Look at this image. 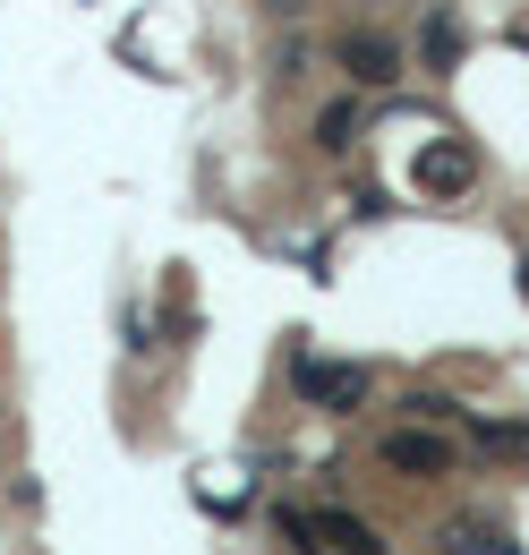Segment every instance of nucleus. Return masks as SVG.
<instances>
[{
  "label": "nucleus",
  "mask_w": 529,
  "mask_h": 555,
  "mask_svg": "<svg viewBox=\"0 0 529 555\" xmlns=\"http://www.w3.org/2000/svg\"><path fill=\"white\" fill-rule=\"evenodd\" d=\"M350 138H359V103H325V120H317V145H325V154H350Z\"/></svg>",
  "instance_id": "obj_8"
},
{
  "label": "nucleus",
  "mask_w": 529,
  "mask_h": 555,
  "mask_svg": "<svg viewBox=\"0 0 529 555\" xmlns=\"http://www.w3.org/2000/svg\"><path fill=\"white\" fill-rule=\"evenodd\" d=\"M308 530H317V539H333L341 555H385V539H376L367 521H350V513H308Z\"/></svg>",
  "instance_id": "obj_6"
},
{
  "label": "nucleus",
  "mask_w": 529,
  "mask_h": 555,
  "mask_svg": "<svg viewBox=\"0 0 529 555\" xmlns=\"http://www.w3.org/2000/svg\"><path fill=\"white\" fill-rule=\"evenodd\" d=\"M436 547H444V555H521V547H513V530H504V521H487V513L444 521V530H436Z\"/></svg>",
  "instance_id": "obj_5"
},
{
  "label": "nucleus",
  "mask_w": 529,
  "mask_h": 555,
  "mask_svg": "<svg viewBox=\"0 0 529 555\" xmlns=\"http://www.w3.org/2000/svg\"><path fill=\"white\" fill-rule=\"evenodd\" d=\"M453 462H462V453H453L427 418H410V427H393V436H385V470H401V479H444Z\"/></svg>",
  "instance_id": "obj_2"
},
{
  "label": "nucleus",
  "mask_w": 529,
  "mask_h": 555,
  "mask_svg": "<svg viewBox=\"0 0 529 555\" xmlns=\"http://www.w3.org/2000/svg\"><path fill=\"white\" fill-rule=\"evenodd\" d=\"M427 69H462V17L453 9L427 17Z\"/></svg>",
  "instance_id": "obj_7"
},
{
  "label": "nucleus",
  "mask_w": 529,
  "mask_h": 555,
  "mask_svg": "<svg viewBox=\"0 0 529 555\" xmlns=\"http://www.w3.org/2000/svg\"><path fill=\"white\" fill-rule=\"evenodd\" d=\"M299 402H317V411H359V402H367V367H325V359H299Z\"/></svg>",
  "instance_id": "obj_3"
},
{
  "label": "nucleus",
  "mask_w": 529,
  "mask_h": 555,
  "mask_svg": "<svg viewBox=\"0 0 529 555\" xmlns=\"http://www.w3.org/2000/svg\"><path fill=\"white\" fill-rule=\"evenodd\" d=\"M341 69H350V86H393L401 77V43L376 35V26H359V35H341Z\"/></svg>",
  "instance_id": "obj_4"
},
{
  "label": "nucleus",
  "mask_w": 529,
  "mask_h": 555,
  "mask_svg": "<svg viewBox=\"0 0 529 555\" xmlns=\"http://www.w3.org/2000/svg\"><path fill=\"white\" fill-rule=\"evenodd\" d=\"M478 444H487V453H529V427H487V418H478Z\"/></svg>",
  "instance_id": "obj_9"
},
{
  "label": "nucleus",
  "mask_w": 529,
  "mask_h": 555,
  "mask_svg": "<svg viewBox=\"0 0 529 555\" xmlns=\"http://www.w3.org/2000/svg\"><path fill=\"white\" fill-rule=\"evenodd\" d=\"M410 180H418V197H462L469 180H478V145L427 138V145H418V163H410Z\"/></svg>",
  "instance_id": "obj_1"
}]
</instances>
